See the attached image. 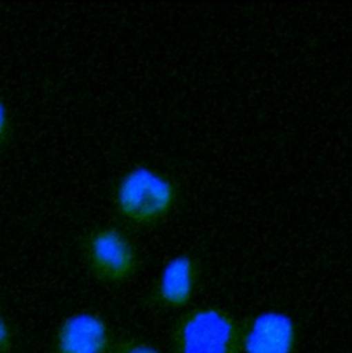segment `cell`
<instances>
[{"label": "cell", "mask_w": 352, "mask_h": 353, "mask_svg": "<svg viewBox=\"0 0 352 353\" xmlns=\"http://www.w3.org/2000/svg\"><path fill=\"white\" fill-rule=\"evenodd\" d=\"M177 199L175 180L148 165L127 170L115 187L117 213L137 227H152L164 221L174 212Z\"/></svg>", "instance_id": "6da1fadb"}, {"label": "cell", "mask_w": 352, "mask_h": 353, "mask_svg": "<svg viewBox=\"0 0 352 353\" xmlns=\"http://www.w3.org/2000/svg\"><path fill=\"white\" fill-rule=\"evenodd\" d=\"M242 321L217 305H199L176 319L171 334L173 353H241Z\"/></svg>", "instance_id": "7a4b0ae2"}, {"label": "cell", "mask_w": 352, "mask_h": 353, "mask_svg": "<svg viewBox=\"0 0 352 353\" xmlns=\"http://www.w3.org/2000/svg\"><path fill=\"white\" fill-rule=\"evenodd\" d=\"M83 253L90 272L108 285L131 281L139 268V253L134 241L115 225L91 231L84 241Z\"/></svg>", "instance_id": "3957f363"}, {"label": "cell", "mask_w": 352, "mask_h": 353, "mask_svg": "<svg viewBox=\"0 0 352 353\" xmlns=\"http://www.w3.org/2000/svg\"><path fill=\"white\" fill-rule=\"evenodd\" d=\"M296 319L280 310L262 311L242 321L241 353H299Z\"/></svg>", "instance_id": "277c9868"}, {"label": "cell", "mask_w": 352, "mask_h": 353, "mask_svg": "<svg viewBox=\"0 0 352 353\" xmlns=\"http://www.w3.org/2000/svg\"><path fill=\"white\" fill-rule=\"evenodd\" d=\"M116 337L108 319L94 311L65 316L55 329L52 353H112Z\"/></svg>", "instance_id": "5b68a950"}, {"label": "cell", "mask_w": 352, "mask_h": 353, "mask_svg": "<svg viewBox=\"0 0 352 353\" xmlns=\"http://www.w3.org/2000/svg\"><path fill=\"white\" fill-rule=\"evenodd\" d=\"M201 274V264L191 253H179L168 259L152 288L150 301L168 311L186 308L197 294Z\"/></svg>", "instance_id": "8992f818"}, {"label": "cell", "mask_w": 352, "mask_h": 353, "mask_svg": "<svg viewBox=\"0 0 352 353\" xmlns=\"http://www.w3.org/2000/svg\"><path fill=\"white\" fill-rule=\"evenodd\" d=\"M112 353H163L156 345L137 337H124L116 341Z\"/></svg>", "instance_id": "52a82bcc"}, {"label": "cell", "mask_w": 352, "mask_h": 353, "mask_svg": "<svg viewBox=\"0 0 352 353\" xmlns=\"http://www.w3.org/2000/svg\"><path fill=\"white\" fill-rule=\"evenodd\" d=\"M15 332L4 311L0 308V353H14Z\"/></svg>", "instance_id": "ba28073f"}, {"label": "cell", "mask_w": 352, "mask_h": 353, "mask_svg": "<svg viewBox=\"0 0 352 353\" xmlns=\"http://www.w3.org/2000/svg\"><path fill=\"white\" fill-rule=\"evenodd\" d=\"M11 132V117L8 108L0 97V149L7 143Z\"/></svg>", "instance_id": "9c48e42d"}]
</instances>
